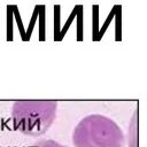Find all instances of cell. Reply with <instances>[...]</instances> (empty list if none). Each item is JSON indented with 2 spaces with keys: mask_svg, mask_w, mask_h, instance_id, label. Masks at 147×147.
<instances>
[{
  "mask_svg": "<svg viewBox=\"0 0 147 147\" xmlns=\"http://www.w3.org/2000/svg\"><path fill=\"white\" fill-rule=\"evenodd\" d=\"M75 147H123L125 136L119 125L105 115H88L75 127Z\"/></svg>",
  "mask_w": 147,
  "mask_h": 147,
  "instance_id": "1",
  "label": "cell"
},
{
  "mask_svg": "<svg viewBox=\"0 0 147 147\" xmlns=\"http://www.w3.org/2000/svg\"><path fill=\"white\" fill-rule=\"evenodd\" d=\"M57 102L54 100H20L13 105L14 127L20 132L38 137L54 123Z\"/></svg>",
  "mask_w": 147,
  "mask_h": 147,
  "instance_id": "2",
  "label": "cell"
},
{
  "mask_svg": "<svg viewBox=\"0 0 147 147\" xmlns=\"http://www.w3.org/2000/svg\"><path fill=\"white\" fill-rule=\"evenodd\" d=\"M7 41H13L14 39V13L13 5H7Z\"/></svg>",
  "mask_w": 147,
  "mask_h": 147,
  "instance_id": "3",
  "label": "cell"
},
{
  "mask_svg": "<svg viewBox=\"0 0 147 147\" xmlns=\"http://www.w3.org/2000/svg\"><path fill=\"white\" fill-rule=\"evenodd\" d=\"M38 20H39V40H45V6L39 5V13H38Z\"/></svg>",
  "mask_w": 147,
  "mask_h": 147,
  "instance_id": "4",
  "label": "cell"
},
{
  "mask_svg": "<svg viewBox=\"0 0 147 147\" xmlns=\"http://www.w3.org/2000/svg\"><path fill=\"white\" fill-rule=\"evenodd\" d=\"M13 13H14V17H15L16 23H17V28H18V31H20V34H21V39L23 41H25V29L23 26V22H22L18 8H17L16 5H13Z\"/></svg>",
  "mask_w": 147,
  "mask_h": 147,
  "instance_id": "5",
  "label": "cell"
},
{
  "mask_svg": "<svg viewBox=\"0 0 147 147\" xmlns=\"http://www.w3.org/2000/svg\"><path fill=\"white\" fill-rule=\"evenodd\" d=\"M38 13H39V5H37L33 9V13H32V16H31V20H30V23H29V28L25 31V41L30 40V37H31L32 31H33V26L36 24V21L38 20Z\"/></svg>",
  "mask_w": 147,
  "mask_h": 147,
  "instance_id": "6",
  "label": "cell"
},
{
  "mask_svg": "<svg viewBox=\"0 0 147 147\" xmlns=\"http://www.w3.org/2000/svg\"><path fill=\"white\" fill-rule=\"evenodd\" d=\"M54 24H55V28H54V39L57 40L59 38V33H60V6L56 5L54 6Z\"/></svg>",
  "mask_w": 147,
  "mask_h": 147,
  "instance_id": "7",
  "label": "cell"
},
{
  "mask_svg": "<svg viewBox=\"0 0 147 147\" xmlns=\"http://www.w3.org/2000/svg\"><path fill=\"white\" fill-rule=\"evenodd\" d=\"M31 147H67L64 145H61L60 142L55 141V140H51V139H46V140H40L37 144H34Z\"/></svg>",
  "mask_w": 147,
  "mask_h": 147,
  "instance_id": "8",
  "label": "cell"
},
{
  "mask_svg": "<svg viewBox=\"0 0 147 147\" xmlns=\"http://www.w3.org/2000/svg\"><path fill=\"white\" fill-rule=\"evenodd\" d=\"M78 8H79V6H76L75 7V9H74V11L71 13V15H70V17H69V20L67 21V23H65V25L63 26V29L62 30H60V33H59V38H57V40H61L62 38H63V36H64V33L67 32V30H68V28H69V25L71 24V22H72V20L75 18V16L77 15V11H78Z\"/></svg>",
  "mask_w": 147,
  "mask_h": 147,
  "instance_id": "9",
  "label": "cell"
},
{
  "mask_svg": "<svg viewBox=\"0 0 147 147\" xmlns=\"http://www.w3.org/2000/svg\"><path fill=\"white\" fill-rule=\"evenodd\" d=\"M116 8H117V6H115V7L113 8L111 13H110V14H109V16L107 17V21L105 22V24H103L102 29H101V30H100V32H99V38H101V37H102V34L105 33V31L107 30V26H108V24L110 23V21L113 20V17H114V15H115V13H116Z\"/></svg>",
  "mask_w": 147,
  "mask_h": 147,
  "instance_id": "10",
  "label": "cell"
},
{
  "mask_svg": "<svg viewBox=\"0 0 147 147\" xmlns=\"http://www.w3.org/2000/svg\"><path fill=\"white\" fill-rule=\"evenodd\" d=\"M77 14H78V39L79 40H82V28H80V25H82V11H80V9H78V11H77Z\"/></svg>",
  "mask_w": 147,
  "mask_h": 147,
  "instance_id": "11",
  "label": "cell"
}]
</instances>
